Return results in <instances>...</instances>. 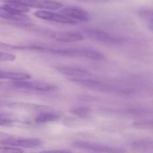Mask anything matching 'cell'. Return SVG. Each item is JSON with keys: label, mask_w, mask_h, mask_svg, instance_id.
<instances>
[{"label": "cell", "mask_w": 153, "mask_h": 153, "mask_svg": "<svg viewBox=\"0 0 153 153\" xmlns=\"http://www.w3.org/2000/svg\"><path fill=\"white\" fill-rule=\"evenodd\" d=\"M71 82H73L80 86H82V87H85V88H88V89H91L93 91H97L100 92L108 93V94H114V95H119V96H129V95H133L134 93V89L108 83V82H106L103 81L93 79L92 77L85 78V79L71 80Z\"/></svg>", "instance_id": "1"}, {"label": "cell", "mask_w": 153, "mask_h": 153, "mask_svg": "<svg viewBox=\"0 0 153 153\" xmlns=\"http://www.w3.org/2000/svg\"><path fill=\"white\" fill-rule=\"evenodd\" d=\"M37 51L47 52L54 55L63 56H70V57H81L91 60H102L104 59V55L98 50H94L91 48H45L41 46H36Z\"/></svg>", "instance_id": "2"}, {"label": "cell", "mask_w": 153, "mask_h": 153, "mask_svg": "<svg viewBox=\"0 0 153 153\" xmlns=\"http://www.w3.org/2000/svg\"><path fill=\"white\" fill-rule=\"evenodd\" d=\"M73 145L79 149L88 152L93 153H126V151L121 147H114L104 143H92L86 141H76L73 143Z\"/></svg>", "instance_id": "3"}, {"label": "cell", "mask_w": 153, "mask_h": 153, "mask_svg": "<svg viewBox=\"0 0 153 153\" xmlns=\"http://www.w3.org/2000/svg\"><path fill=\"white\" fill-rule=\"evenodd\" d=\"M86 34L93 40L99 41L102 44L108 46H117L123 44L126 39L114 33H109L108 31L99 30V29H89L85 30Z\"/></svg>", "instance_id": "4"}, {"label": "cell", "mask_w": 153, "mask_h": 153, "mask_svg": "<svg viewBox=\"0 0 153 153\" xmlns=\"http://www.w3.org/2000/svg\"><path fill=\"white\" fill-rule=\"evenodd\" d=\"M10 85L13 88L17 89H24V90H31L42 92L52 91L57 89V87L48 82L42 81H30L29 80H21V81H11Z\"/></svg>", "instance_id": "5"}, {"label": "cell", "mask_w": 153, "mask_h": 153, "mask_svg": "<svg viewBox=\"0 0 153 153\" xmlns=\"http://www.w3.org/2000/svg\"><path fill=\"white\" fill-rule=\"evenodd\" d=\"M6 3L21 4L28 8H35L37 10H49L55 11L63 8V4L56 0H1Z\"/></svg>", "instance_id": "6"}, {"label": "cell", "mask_w": 153, "mask_h": 153, "mask_svg": "<svg viewBox=\"0 0 153 153\" xmlns=\"http://www.w3.org/2000/svg\"><path fill=\"white\" fill-rule=\"evenodd\" d=\"M42 144L39 138H3L0 140V145L12 146L19 149H34Z\"/></svg>", "instance_id": "7"}, {"label": "cell", "mask_w": 153, "mask_h": 153, "mask_svg": "<svg viewBox=\"0 0 153 153\" xmlns=\"http://www.w3.org/2000/svg\"><path fill=\"white\" fill-rule=\"evenodd\" d=\"M56 70L61 74L69 78V80L75 79H85L92 77V74L82 67L72 66V65H57L55 67Z\"/></svg>", "instance_id": "8"}, {"label": "cell", "mask_w": 153, "mask_h": 153, "mask_svg": "<svg viewBox=\"0 0 153 153\" xmlns=\"http://www.w3.org/2000/svg\"><path fill=\"white\" fill-rule=\"evenodd\" d=\"M35 17L44 20V21H48L52 22H56V23H61V24H75L76 22L69 19L68 17L65 16L61 13H56L54 11H49V10H37L34 13Z\"/></svg>", "instance_id": "9"}, {"label": "cell", "mask_w": 153, "mask_h": 153, "mask_svg": "<svg viewBox=\"0 0 153 153\" xmlns=\"http://www.w3.org/2000/svg\"><path fill=\"white\" fill-rule=\"evenodd\" d=\"M60 13L74 22H77V21L87 22L90 19L89 13L85 11L84 9H82V7H78V6L70 5V6L63 7L61 8Z\"/></svg>", "instance_id": "10"}, {"label": "cell", "mask_w": 153, "mask_h": 153, "mask_svg": "<svg viewBox=\"0 0 153 153\" xmlns=\"http://www.w3.org/2000/svg\"><path fill=\"white\" fill-rule=\"evenodd\" d=\"M51 39L58 42L70 43V42H78L84 39L82 33L79 31H54L50 34Z\"/></svg>", "instance_id": "11"}, {"label": "cell", "mask_w": 153, "mask_h": 153, "mask_svg": "<svg viewBox=\"0 0 153 153\" xmlns=\"http://www.w3.org/2000/svg\"><path fill=\"white\" fill-rule=\"evenodd\" d=\"M60 118V115L53 110H48L46 108L38 111L33 117V123L36 125H45L48 123L57 121Z\"/></svg>", "instance_id": "12"}, {"label": "cell", "mask_w": 153, "mask_h": 153, "mask_svg": "<svg viewBox=\"0 0 153 153\" xmlns=\"http://www.w3.org/2000/svg\"><path fill=\"white\" fill-rule=\"evenodd\" d=\"M0 18L11 22H26L30 21V18L26 14H18L10 11L4 4L0 5Z\"/></svg>", "instance_id": "13"}, {"label": "cell", "mask_w": 153, "mask_h": 153, "mask_svg": "<svg viewBox=\"0 0 153 153\" xmlns=\"http://www.w3.org/2000/svg\"><path fill=\"white\" fill-rule=\"evenodd\" d=\"M29 79H30V75L27 73L0 70V80L21 81V80H29Z\"/></svg>", "instance_id": "14"}, {"label": "cell", "mask_w": 153, "mask_h": 153, "mask_svg": "<svg viewBox=\"0 0 153 153\" xmlns=\"http://www.w3.org/2000/svg\"><path fill=\"white\" fill-rule=\"evenodd\" d=\"M139 16L147 25L148 29L153 32V9L142 8L139 11Z\"/></svg>", "instance_id": "15"}, {"label": "cell", "mask_w": 153, "mask_h": 153, "mask_svg": "<svg viewBox=\"0 0 153 153\" xmlns=\"http://www.w3.org/2000/svg\"><path fill=\"white\" fill-rule=\"evenodd\" d=\"M131 145L135 151H138V152L151 151V150H153V140H148V139L138 140V141L133 142Z\"/></svg>", "instance_id": "16"}, {"label": "cell", "mask_w": 153, "mask_h": 153, "mask_svg": "<svg viewBox=\"0 0 153 153\" xmlns=\"http://www.w3.org/2000/svg\"><path fill=\"white\" fill-rule=\"evenodd\" d=\"M70 112L76 116V117H89L90 115V108L88 107H85V106H79V107H74V108H72L70 109Z\"/></svg>", "instance_id": "17"}, {"label": "cell", "mask_w": 153, "mask_h": 153, "mask_svg": "<svg viewBox=\"0 0 153 153\" xmlns=\"http://www.w3.org/2000/svg\"><path fill=\"white\" fill-rule=\"evenodd\" d=\"M16 59V56L6 52V51H1L0 50V62H12Z\"/></svg>", "instance_id": "18"}, {"label": "cell", "mask_w": 153, "mask_h": 153, "mask_svg": "<svg viewBox=\"0 0 153 153\" xmlns=\"http://www.w3.org/2000/svg\"><path fill=\"white\" fill-rule=\"evenodd\" d=\"M0 153H23V150L12 146L0 145Z\"/></svg>", "instance_id": "19"}, {"label": "cell", "mask_w": 153, "mask_h": 153, "mask_svg": "<svg viewBox=\"0 0 153 153\" xmlns=\"http://www.w3.org/2000/svg\"><path fill=\"white\" fill-rule=\"evenodd\" d=\"M134 126L138 128H147L153 129V120H144V121H138L134 123Z\"/></svg>", "instance_id": "20"}, {"label": "cell", "mask_w": 153, "mask_h": 153, "mask_svg": "<svg viewBox=\"0 0 153 153\" xmlns=\"http://www.w3.org/2000/svg\"><path fill=\"white\" fill-rule=\"evenodd\" d=\"M13 122V119L12 118V117L6 114L0 113V126H9Z\"/></svg>", "instance_id": "21"}, {"label": "cell", "mask_w": 153, "mask_h": 153, "mask_svg": "<svg viewBox=\"0 0 153 153\" xmlns=\"http://www.w3.org/2000/svg\"><path fill=\"white\" fill-rule=\"evenodd\" d=\"M39 153H72L66 150H49V151H43Z\"/></svg>", "instance_id": "22"}, {"label": "cell", "mask_w": 153, "mask_h": 153, "mask_svg": "<svg viewBox=\"0 0 153 153\" xmlns=\"http://www.w3.org/2000/svg\"><path fill=\"white\" fill-rule=\"evenodd\" d=\"M0 86H1V83H0Z\"/></svg>", "instance_id": "23"}]
</instances>
